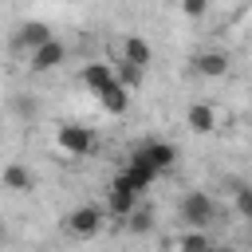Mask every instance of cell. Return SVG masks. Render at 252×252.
<instances>
[{
	"mask_svg": "<svg viewBox=\"0 0 252 252\" xmlns=\"http://www.w3.org/2000/svg\"><path fill=\"white\" fill-rule=\"evenodd\" d=\"M173 248H177V252H209V248H213V240H209V232H205V228H185V232L173 240Z\"/></svg>",
	"mask_w": 252,
	"mask_h": 252,
	"instance_id": "cell-13",
	"label": "cell"
},
{
	"mask_svg": "<svg viewBox=\"0 0 252 252\" xmlns=\"http://www.w3.org/2000/svg\"><path fill=\"white\" fill-rule=\"evenodd\" d=\"M209 252H236V248H232V244H213Z\"/></svg>",
	"mask_w": 252,
	"mask_h": 252,
	"instance_id": "cell-17",
	"label": "cell"
},
{
	"mask_svg": "<svg viewBox=\"0 0 252 252\" xmlns=\"http://www.w3.org/2000/svg\"><path fill=\"white\" fill-rule=\"evenodd\" d=\"M0 240H4V228H0Z\"/></svg>",
	"mask_w": 252,
	"mask_h": 252,
	"instance_id": "cell-18",
	"label": "cell"
},
{
	"mask_svg": "<svg viewBox=\"0 0 252 252\" xmlns=\"http://www.w3.org/2000/svg\"><path fill=\"white\" fill-rule=\"evenodd\" d=\"M232 205H236L240 220H248V224H252V185H240V189L232 193Z\"/></svg>",
	"mask_w": 252,
	"mask_h": 252,
	"instance_id": "cell-14",
	"label": "cell"
},
{
	"mask_svg": "<svg viewBox=\"0 0 252 252\" xmlns=\"http://www.w3.org/2000/svg\"><path fill=\"white\" fill-rule=\"evenodd\" d=\"M150 59H154V47H150L142 35H126V39H122V63H130V67L146 71V67H150Z\"/></svg>",
	"mask_w": 252,
	"mask_h": 252,
	"instance_id": "cell-11",
	"label": "cell"
},
{
	"mask_svg": "<svg viewBox=\"0 0 252 252\" xmlns=\"http://www.w3.org/2000/svg\"><path fill=\"white\" fill-rule=\"evenodd\" d=\"M177 161V146H169V142H150V146H142L138 154H134V165H142V169H150V173H161V169H169Z\"/></svg>",
	"mask_w": 252,
	"mask_h": 252,
	"instance_id": "cell-6",
	"label": "cell"
},
{
	"mask_svg": "<svg viewBox=\"0 0 252 252\" xmlns=\"http://www.w3.org/2000/svg\"><path fill=\"white\" fill-rule=\"evenodd\" d=\"M83 83H87L94 94H102L106 87H114V83H118V75H114V67H110V63H91V67H83Z\"/></svg>",
	"mask_w": 252,
	"mask_h": 252,
	"instance_id": "cell-12",
	"label": "cell"
},
{
	"mask_svg": "<svg viewBox=\"0 0 252 252\" xmlns=\"http://www.w3.org/2000/svg\"><path fill=\"white\" fill-rule=\"evenodd\" d=\"M134 209H138V189L114 185V189H110V197H106V213H110L114 220H130V217H134Z\"/></svg>",
	"mask_w": 252,
	"mask_h": 252,
	"instance_id": "cell-9",
	"label": "cell"
},
{
	"mask_svg": "<svg viewBox=\"0 0 252 252\" xmlns=\"http://www.w3.org/2000/svg\"><path fill=\"white\" fill-rule=\"evenodd\" d=\"M0 185H4L8 193H32V189H35V173H32L28 165H20V161H8V165L0 169Z\"/></svg>",
	"mask_w": 252,
	"mask_h": 252,
	"instance_id": "cell-8",
	"label": "cell"
},
{
	"mask_svg": "<svg viewBox=\"0 0 252 252\" xmlns=\"http://www.w3.org/2000/svg\"><path fill=\"white\" fill-rule=\"evenodd\" d=\"M106 205H79V209H71L67 217H63V228L75 236V240H91V236H98L102 228H106Z\"/></svg>",
	"mask_w": 252,
	"mask_h": 252,
	"instance_id": "cell-3",
	"label": "cell"
},
{
	"mask_svg": "<svg viewBox=\"0 0 252 252\" xmlns=\"http://www.w3.org/2000/svg\"><path fill=\"white\" fill-rule=\"evenodd\" d=\"M185 126H189V134L209 138V134L220 130V110H217L213 102H189V106H185Z\"/></svg>",
	"mask_w": 252,
	"mask_h": 252,
	"instance_id": "cell-5",
	"label": "cell"
},
{
	"mask_svg": "<svg viewBox=\"0 0 252 252\" xmlns=\"http://www.w3.org/2000/svg\"><path fill=\"white\" fill-rule=\"evenodd\" d=\"M55 150H59L63 158L79 161V158H87V154H94V150H98V134H94L91 126L63 122V126H55Z\"/></svg>",
	"mask_w": 252,
	"mask_h": 252,
	"instance_id": "cell-1",
	"label": "cell"
},
{
	"mask_svg": "<svg viewBox=\"0 0 252 252\" xmlns=\"http://www.w3.org/2000/svg\"><path fill=\"white\" fill-rule=\"evenodd\" d=\"M51 39V28L43 24V20H28V24H20V32H16V47L20 51H35L39 43H47Z\"/></svg>",
	"mask_w": 252,
	"mask_h": 252,
	"instance_id": "cell-10",
	"label": "cell"
},
{
	"mask_svg": "<svg viewBox=\"0 0 252 252\" xmlns=\"http://www.w3.org/2000/svg\"><path fill=\"white\" fill-rule=\"evenodd\" d=\"M63 59H67V43L51 35V39L39 43L35 51H28V71H32V75H47V71H55Z\"/></svg>",
	"mask_w": 252,
	"mask_h": 252,
	"instance_id": "cell-4",
	"label": "cell"
},
{
	"mask_svg": "<svg viewBox=\"0 0 252 252\" xmlns=\"http://www.w3.org/2000/svg\"><path fill=\"white\" fill-rule=\"evenodd\" d=\"M177 8H181V16H189V20H201V16L209 12V0H177Z\"/></svg>",
	"mask_w": 252,
	"mask_h": 252,
	"instance_id": "cell-15",
	"label": "cell"
},
{
	"mask_svg": "<svg viewBox=\"0 0 252 252\" xmlns=\"http://www.w3.org/2000/svg\"><path fill=\"white\" fill-rule=\"evenodd\" d=\"M177 213H181L185 228H209V224H217V217H220V205H217V201H213L205 189H189V193L181 197Z\"/></svg>",
	"mask_w": 252,
	"mask_h": 252,
	"instance_id": "cell-2",
	"label": "cell"
},
{
	"mask_svg": "<svg viewBox=\"0 0 252 252\" xmlns=\"http://www.w3.org/2000/svg\"><path fill=\"white\" fill-rule=\"evenodd\" d=\"M189 67H193V75H201V79H224V75H228V51H220V47L197 51Z\"/></svg>",
	"mask_w": 252,
	"mask_h": 252,
	"instance_id": "cell-7",
	"label": "cell"
},
{
	"mask_svg": "<svg viewBox=\"0 0 252 252\" xmlns=\"http://www.w3.org/2000/svg\"><path fill=\"white\" fill-rule=\"evenodd\" d=\"M130 228H134V232H146V228H150V217L134 209V217H130Z\"/></svg>",
	"mask_w": 252,
	"mask_h": 252,
	"instance_id": "cell-16",
	"label": "cell"
}]
</instances>
